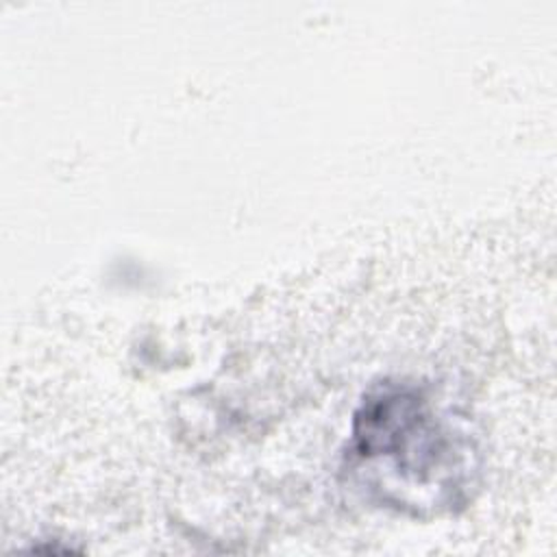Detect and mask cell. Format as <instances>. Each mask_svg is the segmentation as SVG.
Masks as SVG:
<instances>
[{
  "instance_id": "6da1fadb",
  "label": "cell",
  "mask_w": 557,
  "mask_h": 557,
  "mask_svg": "<svg viewBox=\"0 0 557 557\" xmlns=\"http://www.w3.org/2000/svg\"><path fill=\"white\" fill-rule=\"evenodd\" d=\"M344 470L379 505L440 513L470 498L476 446L422 389L385 381L355 411Z\"/></svg>"
}]
</instances>
